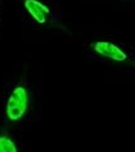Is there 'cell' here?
Masks as SVG:
<instances>
[{"instance_id":"obj_3","label":"cell","mask_w":135,"mask_h":152,"mask_svg":"<svg viewBox=\"0 0 135 152\" xmlns=\"http://www.w3.org/2000/svg\"><path fill=\"white\" fill-rule=\"evenodd\" d=\"M23 12L30 24L44 29H63L59 8L49 0H23Z\"/></svg>"},{"instance_id":"obj_5","label":"cell","mask_w":135,"mask_h":152,"mask_svg":"<svg viewBox=\"0 0 135 152\" xmlns=\"http://www.w3.org/2000/svg\"><path fill=\"white\" fill-rule=\"evenodd\" d=\"M1 19H3V3L0 0V21H1Z\"/></svg>"},{"instance_id":"obj_2","label":"cell","mask_w":135,"mask_h":152,"mask_svg":"<svg viewBox=\"0 0 135 152\" xmlns=\"http://www.w3.org/2000/svg\"><path fill=\"white\" fill-rule=\"evenodd\" d=\"M89 54L113 65H133L134 51L129 45L114 37H98L89 42Z\"/></svg>"},{"instance_id":"obj_4","label":"cell","mask_w":135,"mask_h":152,"mask_svg":"<svg viewBox=\"0 0 135 152\" xmlns=\"http://www.w3.org/2000/svg\"><path fill=\"white\" fill-rule=\"evenodd\" d=\"M20 136L14 127L5 125L0 129V152H18L20 150Z\"/></svg>"},{"instance_id":"obj_1","label":"cell","mask_w":135,"mask_h":152,"mask_svg":"<svg viewBox=\"0 0 135 152\" xmlns=\"http://www.w3.org/2000/svg\"><path fill=\"white\" fill-rule=\"evenodd\" d=\"M33 109V91L29 77L23 75V77L10 86L4 100V120L5 124L11 127H18L19 125L28 121Z\"/></svg>"}]
</instances>
